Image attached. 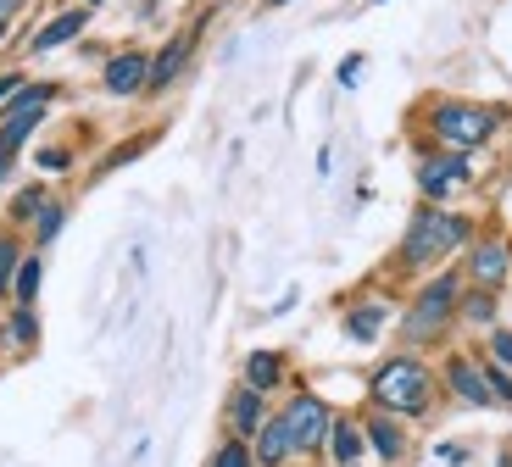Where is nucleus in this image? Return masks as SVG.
<instances>
[{
  "mask_svg": "<svg viewBox=\"0 0 512 467\" xmlns=\"http://www.w3.org/2000/svg\"><path fill=\"white\" fill-rule=\"evenodd\" d=\"M435 390H440V373L418 351L384 356L368 373V401L390 417H429L435 412Z\"/></svg>",
  "mask_w": 512,
  "mask_h": 467,
  "instance_id": "obj_1",
  "label": "nucleus"
},
{
  "mask_svg": "<svg viewBox=\"0 0 512 467\" xmlns=\"http://www.w3.org/2000/svg\"><path fill=\"white\" fill-rule=\"evenodd\" d=\"M462 245H474V223L457 212H446V206H418L407 223V240H401V262L407 267H435L446 262L451 251H462Z\"/></svg>",
  "mask_w": 512,
  "mask_h": 467,
  "instance_id": "obj_2",
  "label": "nucleus"
},
{
  "mask_svg": "<svg viewBox=\"0 0 512 467\" xmlns=\"http://www.w3.org/2000/svg\"><path fill=\"white\" fill-rule=\"evenodd\" d=\"M457 301H462V273H435L418 290V301L407 306V317H401V340H407L412 351L446 340V329L457 323Z\"/></svg>",
  "mask_w": 512,
  "mask_h": 467,
  "instance_id": "obj_3",
  "label": "nucleus"
},
{
  "mask_svg": "<svg viewBox=\"0 0 512 467\" xmlns=\"http://www.w3.org/2000/svg\"><path fill=\"white\" fill-rule=\"evenodd\" d=\"M429 128L446 151H479L490 145L501 128V106H479V101H440L429 112Z\"/></svg>",
  "mask_w": 512,
  "mask_h": 467,
  "instance_id": "obj_4",
  "label": "nucleus"
},
{
  "mask_svg": "<svg viewBox=\"0 0 512 467\" xmlns=\"http://www.w3.org/2000/svg\"><path fill=\"white\" fill-rule=\"evenodd\" d=\"M51 101H56V89L51 84H23L12 95V106L0 112V178L12 173V156H17V145H23L28 134H34L39 123H45V112H51Z\"/></svg>",
  "mask_w": 512,
  "mask_h": 467,
  "instance_id": "obj_5",
  "label": "nucleus"
},
{
  "mask_svg": "<svg viewBox=\"0 0 512 467\" xmlns=\"http://www.w3.org/2000/svg\"><path fill=\"white\" fill-rule=\"evenodd\" d=\"M284 429L295 440V456H318L329 445V423H334V406L323 401L318 390H290V401L279 406Z\"/></svg>",
  "mask_w": 512,
  "mask_h": 467,
  "instance_id": "obj_6",
  "label": "nucleus"
},
{
  "mask_svg": "<svg viewBox=\"0 0 512 467\" xmlns=\"http://www.w3.org/2000/svg\"><path fill=\"white\" fill-rule=\"evenodd\" d=\"M440 379H446V395H451V401L468 406V412H490V406H496V395H490V384H485V367H479V356L451 351L446 367H440Z\"/></svg>",
  "mask_w": 512,
  "mask_h": 467,
  "instance_id": "obj_7",
  "label": "nucleus"
},
{
  "mask_svg": "<svg viewBox=\"0 0 512 467\" xmlns=\"http://www.w3.org/2000/svg\"><path fill=\"white\" fill-rule=\"evenodd\" d=\"M462 278H468V290H507V278H512V245L507 240H474L468 245V267H462Z\"/></svg>",
  "mask_w": 512,
  "mask_h": 467,
  "instance_id": "obj_8",
  "label": "nucleus"
},
{
  "mask_svg": "<svg viewBox=\"0 0 512 467\" xmlns=\"http://www.w3.org/2000/svg\"><path fill=\"white\" fill-rule=\"evenodd\" d=\"M474 178V162H468V151H435L418 162V190L423 201H446L451 190H462Z\"/></svg>",
  "mask_w": 512,
  "mask_h": 467,
  "instance_id": "obj_9",
  "label": "nucleus"
},
{
  "mask_svg": "<svg viewBox=\"0 0 512 467\" xmlns=\"http://www.w3.org/2000/svg\"><path fill=\"white\" fill-rule=\"evenodd\" d=\"M362 434H368V451H373V462H379V467H401V462H407L412 434H407V423H401V417H390V412H379V406H373V412L362 417Z\"/></svg>",
  "mask_w": 512,
  "mask_h": 467,
  "instance_id": "obj_10",
  "label": "nucleus"
},
{
  "mask_svg": "<svg viewBox=\"0 0 512 467\" xmlns=\"http://www.w3.org/2000/svg\"><path fill=\"white\" fill-rule=\"evenodd\" d=\"M268 417H273L268 395H256L251 384H234L229 401H223V434H229V440H245V445H251V434L262 429Z\"/></svg>",
  "mask_w": 512,
  "mask_h": 467,
  "instance_id": "obj_11",
  "label": "nucleus"
},
{
  "mask_svg": "<svg viewBox=\"0 0 512 467\" xmlns=\"http://www.w3.org/2000/svg\"><path fill=\"white\" fill-rule=\"evenodd\" d=\"M101 89L106 95H140V89H151V56L145 51H117L112 62H106V73H101Z\"/></svg>",
  "mask_w": 512,
  "mask_h": 467,
  "instance_id": "obj_12",
  "label": "nucleus"
},
{
  "mask_svg": "<svg viewBox=\"0 0 512 467\" xmlns=\"http://www.w3.org/2000/svg\"><path fill=\"white\" fill-rule=\"evenodd\" d=\"M329 467H362V456H368V434H362V417H346V412H334L329 423Z\"/></svg>",
  "mask_w": 512,
  "mask_h": 467,
  "instance_id": "obj_13",
  "label": "nucleus"
},
{
  "mask_svg": "<svg viewBox=\"0 0 512 467\" xmlns=\"http://www.w3.org/2000/svg\"><path fill=\"white\" fill-rule=\"evenodd\" d=\"M240 384H251L256 395H273L290 384V356L284 351H251L240 362Z\"/></svg>",
  "mask_w": 512,
  "mask_h": 467,
  "instance_id": "obj_14",
  "label": "nucleus"
},
{
  "mask_svg": "<svg viewBox=\"0 0 512 467\" xmlns=\"http://www.w3.org/2000/svg\"><path fill=\"white\" fill-rule=\"evenodd\" d=\"M251 456H256V467H290L295 462V440H290V429H284L279 412L251 434Z\"/></svg>",
  "mask_w": 512,
  "mask_h": 467,
  "instance_id": "obj_15",
  "label": "nucleus"
},
{
  "mask_svg": "<svg viewBox=\"0 0 512 467\" xmlns=\"http://www.w3.org/2000/svg\"><path fill=\"white\" fill-rule=\"evenodd\" d=\"M190 56H195V34H173V39H167L162 51L151 56V89H167V84H173V78L190 67Z\"/></svg>",
  "mask_w": 512,
  "mask_h": 467,
  "instance_id": "obj_16",
  "label": "nucleus"
},
{
  "mask_svg": "<svg viewBox=\"0 0 512 467\" xmlns=\"http://www.w3.org/2000/svg\"><path fill=\"white\" fill-rule=\"evenodd\" d=\"M384 329H390V306H379V301H362V306H351V312H346V340L351 345L384 340Z\"/></svg>",
  "mask_w": 512,
  "mask_h": 467,
  "instance_id": "obj_17",
  "label": "nucleus"
},
{
  "mask_svg": "<svg viewBox=\"0 0 512 467\" xmlns=\"http://www.w3.org/2000/svg\"><path fill=\"white\" fill-rule=\"evenodd\" d=\"M84 23H90V12H62V17H51V23L34 34V56L56 51V45H73V39L84 34Z\"/></svg>",
  "mask_w": 512,
  "mask_h": 467,
  "instance_id": "obj_18",
  "label": "nucleus"
},
{
  "mask_svg": "<svg viewBox=\"0 0 512 467\" xmlns=\"http://www.w3.org/2000/svg\"><path fill=\"white\" fill-rule=\"evenodd\" d=\"M496 306H501V295L496 290H462V301H457V317L468 323V329H496Z\"/></svg>",
  "mask_w": 512,
  "mask_h": 467,
  "instance_id": "obj_19",
  "label": "nucleus"
},
{
  "mask_svg": "<svg viewBox=\"0 0 512 467\" xmlns=\"http://www.w3.org/2000/svg\"><path fill=\"white\" fill-rule=\"evenodd\" d=\"M39 278H45V267H39V256H23V267H17V278H12V295H17V306H34V301H39Z\"/></svg>",
  "mask_w": 512,
  "mask_h": 467,
  "instance_id": "obj_20",
  "label": "nucleus"
},
{
  "mask_svg": "<svg viewBox=\"0 0 512 467\" xmlns=\"http://www.w3.org/2000/svg\"><path fill=\"white\" fill-rule=\"evenodd\" d=\"M6 334H12V345L34 351V345H39V317H34V306H17L12 323H6Z\"/></svg>",
  "mask_w": 512,
  "mask_h": 467,
  "instance_id": "obj_21",
  "label": "nucleus"
},
{
  "mask_svg": "<svg viewBox=\"0 0 512 467\" xmlns=\"http://www.w3.org/2000/svg\"><path fill=\"white\" fill-rule=\"evenodd\" d=\"M206 467H256V456H251V445H245V440H229V434H223V445L212 451V462H206Z\"/></svg>",
  "mask_w": 512,
  "mask_h": 467,
  "instance_id": "obj_22",
  "label": "nucleus"
},
{
  "mask_svg": "<svg viewBox=\"0 0 512 467\" xmlns=\"http://www.w3.org/2000/svg\"><path fill=\"white\" fill-rule=\"evenodd\" d=\"M62 223H67V206H62V201H51L45 212L34 217V240H39V245H51L56 234H62Z\"/></svg>",
  "mask_w": 512,
  "mask_h": 467,
  "instance_id": "obj_23",
  "label": "nucleus"
},
{
  "mask_svg": "<svg viewBox=\"0 0 512 467\" xmlns=\"http://www.w3.org/2000/svg\"><path fill=\"white\" fill-rule=\"evenodd\" d=\"M17 267H23V245H17V240H0V295H12Z\"/></svg>",
  "mask_w": 512,
  "mask_h": 467,
  "instance_id": "obj_24",
  "label": "nucleus"
},
{
  "mask_svg": "<svg viewBox=\"0 0 512 467\" xmlns=\"http://www.w3.org/2000/svg\"><path fill=\"white\" fill-rule=\"evenodd\" d=\"M485 356L501 362V367H512V329H490L485 334Z\"/></svg>",
  "mask_w": 512,
  "mask_h": 467,
  "instance_id": "obj_25",
  "label": "nucleus"
},
{
  "mask_svg": "<svg viewBox=\"0 0 512 467\" xmlns=\"http://www.w3.org/2000/svg\"><path fill=\"white\" fill-rule=\"evenodd\" d=\"M45 206H51V195H45V190H23V195L12 201V212H17V217H39Z\"/></svg>",
  "mask_w": 512,
  "mask_h": 467,
  "instance_id": "obj_26",
  "label": "nucleus"
},
{
  "mask_svg": "<svg viewBox=\"0 0 512 467\" xmlns=\"http://www.w3.org/2000/svg\"><path fill=\"white\" fill-rule=\"evenodd\" d=\"M435 456H440L446 467H468V462H474V451H468V445H457V440H440Z\"/></svg>",
  "mask_w": 512,
  "mask_h": 467,
  "instance_id": "obj_27",
  "label": "nucleus"
},
{
  "mask_svg": "<svg viewBox=\"0 0 512 467\" xmlns=\"http://www.w3.org/2000/svg\"><path fill=\"white\" fill-rule=\"evenodd\" d=\"M34 162L45 167V173H67V167H73V156H67V151H39Z\"/></svg>",
  "mask_w": 512,
  "mask_h": 467,
  "instance_id": "obj_28",
  "label": "nucleus"
},
{
  "mask_svg": "<svg viewBox=\"0 0 512 467\" xmlns=\"http://www.w3.org/2000/svg\"><path fill=\"white\" fill-rule=\"evenodd\" d=\"M17 89H23V73H0V112L12 106V95H17Z\"/></svg>",
  "mask_w": 512,
  "mask_h": 467,
  "instance_id": "obj_29",
  "label": "nucleus"
},
{
  "mask_svg": "<svg viewBox=\"0 0 512 467\" xmlns=\"http://www.w3.org/2000/svg\"><path fill=\"white\" fill-rule=\"evenodd\" d=\"M357 78H362V56H346V62H340V84H357Z\"/></svg>",
  "mask_w": 512,
  "mask_h": 467,
  "instance_id": "obj_30",
  "label": "nucleus"
},
{
  "mask_svg": "<svg viewBox=\"0 0 512 467\" xmlns=\"http://www.w3.org/2000/svg\"><path fill=\"white\" fill-rule=\"evenodd\" d=\"M17 6H23V0H0V17H12Z\"/></svg>",
  "mask_w": 512,
  "mask_h": 467,
  "instance_id": "obj_31",
  "label": "nucleus"
},
{
  "mask_svg": "<svg viewBox=\"0 0 512 467\" xmlns=\"http://www.w3.org/2000/svg\"><path fill=\"white\" fill-rule=\"evenodd\" d=\"M6 23H12V17H0V39H6Z\"/></svg>",
  "mask_w": 512,
  "mask_h": 467,
  "instance_id": "obj_32",
  "label": "nucleus"
},
{
  "mask_svg": "<svg viewBox=\"0 0 512 467\" xmlns=\"http://www.w3.org/2000/svg\"><path fill=\"white\" fill-rule=\"evenodd\" d=\"M262 6H290V0H262Z\"/></svg>",
  "mask_w": 512,
  "mask_h": 467,
  "instance_id": "obj_33",
  "label": "nucleus"
},
{
  "mask_svg": "<svg viewBox=\"0 0 512 467\" xmlns=\"http://www.w3.org/2000/svg\"><path fill=\"white\" fill-rule=\"evenodd\" d=\"M84 6H101V0H84Z\"/></svg>",
  "mask_w": 512,
  "mask_h": 467,
  "instance_id": "obj_34",
  "label": "nucleus"
},
{
  "mask_svg": "<svg viewBox=\"0 0 512 467\" xmlns=\"http://www.w3.org/2000/svg\"><path fill=\"white\" fill-rule=\"evenodd\" d=\"M501 467H512V462H501Z\"/></svg>",
  "mask_w": 512,
  "mask_h": 467,
  "instance_id": "obj_35",
  "label": "nucleus"
}]
</instances>
